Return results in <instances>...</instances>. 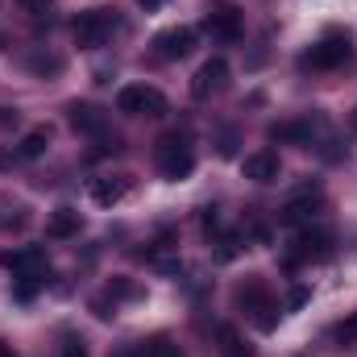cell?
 I'll return each instance as SVG.
<instances>
[{"label":"cell","instance_id":"1","mask_svg":"<svg viewBox=\"0 0 357 357\" xmlns=\"http://www.w3.org/2000/svg\"><path fill=\"white\" fill-rule=\"evenodd\" d=\"M233 299H237L241 312L254 316V324H258L262 333H274V328H278V307H274V299H270V291H266L262 278H245V282L233 291Z\"/></svg>","mask_w":357,"mask_h":357},{"label":"cell","instance_id":"2","mask_svg":"<svg viewBox=\"0 0 357 357\" xmlns=\"http://www.w3.org/2000/svg\"><path fill=\"white\" fill-rule=\"evenodd\" d=\"M158 171H162V178H187L195 171V150L183 133H167L158 142Z\"/></svg>","mask_w":357,"mask_h":357},{"label":"cell","instance_id":"3","mask_svg":"<svg viewBox=\"0 0 357 357\" xmlns=\"http://www.w3.org/2000/svg\"><path fill=\"white\" fill-rule=\"evenodd\" d=\"M349 38L345 33H328L324 42H316L303 59H299V67H307V71H337V67H345L349 63Z\"/></svg>","mask_w":357,"mask_h":357},{"label":"cell","instance_id":"4","mask_svg":"<svg viewBox=\"0 0 357 357\" xmlns=\"http://www.w3.org/2000/svg\"><path fill=\"white\" fill-rule=\"evenodd\" d=\"M116 29H121V21H116L112 8H91V13H84V17L75 21V42H79L84 50H96V46H104Z\"/></svg>","mask_w":357,"mask_h":357},{"label":"cell","instance_id":"5","mask_svg":"<svg viewBox=\"0 0 357 357\" xmlns=\"http://www.w3.org/2000/svg\"><path fill=\"white\" fill-rule=\"evenodd\" d=\"M116 112H129V116H162L167 112V96L158 88H146V84H129L116 96Z\"/></svg>","mask_w":357,"mask_h":357},{"label":"cell","instance_id":"6","mask_svg":"<svg viewBox=\"0 0 357 357\" xmlns=\"http://www.w3.org/2000/svg\"><path fill=\"white\" fill-rule=\"evenodd\" d=\"M333 254V237L328 233H320V229H299V237L291 241V250H287V266H299V262H324Z\"/></svg>","mask_w":357,"mask_h":357},{"label":"cell","instance_id":"7","mask_svg":"<svg viewBox=\"0 0 357 357\" xmlns=\"http://www.w3.org/2000/svg\"><path fill=\"white\" fill-rule=\"evenodd\" d=\"M0 266L17 274H50V262H46V250L42 245H17V250H0Z\"/></svg>","mask_w":357,"mask_h":357},{"label":"cell","instance_id":"8","mask_svg":"<svg viewBox=\"0 0 357 357\" xmlns=\"http://www.w3.org/2000/svg\"><path fill=\"white\" fill-rule=\"evenodd\" d=\"M229 88V63L225 59H208L195 75H191V96L195 100H212Z\"/></svg>","mask_w":357,"mask_h":357},{"label":"cell","instance_id":"9","mask_svg":"<svg viewBox=\"0 0 357 357\" xmlns=\"http://www.w3.org/2000/svg\"><path fill=\"white\" fill-rule=\"evenodd\" d=\"M204 33H212V42H237L241 33H245V25H241V13L237 8H216V13H208L204 17Z\"/></svg>","mask_w":357,"mask_h":357},{"label":"cell","instance_id":"10","mask_svg":"<svg viewBox=\"0 0 357 357\" xmlns=\"http://www.w3.org/2000/svg\"><path fill=\"white\" fill-rule=\"evenodd\" d=\"M67 121H71V129L75 133H88V137H100V133H108V116L96 108V104H67Z\"/></svg>","mask_w":357,"mask_h":357},{"label":"cell","instance_id":"11","mask_svg":"<svg viewBox=\"0 0 357 357\" xmlns=\"http://www.w3.org/2000/svg\"><path fill=\"white\" fill-rule=\"evenodd\" d=\"M133 191V183L129 175H104V178H91V199L100 204V208H116L125 195Z\"/></svg>","mask_w":357,"mask_h":357},{"label":"cell","instance_id":"12","mask_svg":"<svg viewBox=\"0 0 357 357\" xmlns=\"http://www.w3.org/2000/svg\"><path fill=\"white\" fill-rule=\"evenodd\" d=\"M320 208H324L320 191H303L299 199H291V204L282 208V220H287V225H299V229H307V225L320 216Z\"/></svg>","mask_w":357,"mask_h":357},{"label":"cell","instance_id":"13","mask_svg":"<svg viewBox=\"0 0 357 357\" xmlns=\"http://www.w3.org/2000/svg\"><path fill=\"white\" fill-rule=\"evenodd\" d=\"M154 46H158V54H162V59H187V54L195 50V29H187V25L167 29V33H158V38H154Z\"/></svg>","mask_w":357,"mask_h":357},{"label":"cell","instance_id":"14","mask_svg":"<svg viewBox=\"0 0 357 357\" xmlns=\"http://www.w3.org/2000/svg\"><path fill=\"white\" fill-rule=\"evenodd\" d=\"M245 178H254V183H274L278 171H282V162H278V154H270V150H258V154H250L245 158Z\"/></svg>","mask_w":357,"mask_h":357},{"label":"cell","instance_id":"15","mask_svg":"<svg viewBox=\"0 0 357 357\" xmlns=\"http://www.w3.org/2000/svg\"><path fill=\"white\" fill-rule=\"evenodd\" d=\"M79 225H84V216H79L75 208H54V212H50V220H46V237L67 241V237H75V233H79Z\"/></svg>","mask_w":357,"mask_h":357},{"label":"cell","instance_id":"16","mask_svg":"<svg viewBox=\"0 0 357 357\" xmlns=\"http://www.w3.org/2000/svg\"><path fill=\"white\" fill-rule=\"evenodd\" d=\"M216 341H220V354L225 357H254L250 345L241 341V333H237L233 324H220V328H216Z\"/></svg>","mask_w":357,"mask_h":357},{"label":"cell","instance_id":"17","mask_svg":"<svg viewBox=\"0 0 357 357\" xmlns=\"http://www.w3.org/2000/svg\"><path fill=\"white\" fill-rule=\"evenodd\" d=\"M46 146H50V133H46V129H29V133L21 137V146H17V154H21L25 162H33V158L46 154Z\"/></svg>","mask_w":357,"mask_h":357},{"label":"cell","instance_id":"18","mask_svg":"<svg viewBox=\"0 0 357 357\" xmlns=\"http://www.w3.org/2000/svg\"><path fill=\"white\" fill-rule=\"evenodd\" d=\"M212 245H216V262H233V258L241 254V237H237V233H220Z\"/></svg>","mask_w":357,"mask_h":357},{"label":"cell","instance_id":"19","mask_svg":"<svg viewBox=\"0 0 357 357\" xmlns=\"http://www.w3.org/2000/svg\"><path fill=\"white\" fill-rule=\"evenodd\" d=\"M29 71H33V75H59V71H63V59H59V54H33V59H29Z\"/></svg>","mask_w":357,"mask_h":357},{"label":"cell","instance_id":"20","mask_svg":"<svg viewBox=\"0 0 357 357\" xmlns=\"http://www.w3.org/2000/svg\"><path fill=\"white\" fill-rule=\"evenodd\" d=\"M137 357H183L178 354V345H171L167 337H158V341H150V345H142V349H133Z\"/></svg>","mask_w":357,"mask_h":357},{"label":"cell","instance_id":"21","mask_svg":"<svg viewBox=\"0 0 357 357\" xmlns=\"http://www.w3.org/2000/svg\"><path fill=\"white\" fill-rule=\"evenodd\" d=\"M104 291H108V295H112L116 303H121V299H137V295H142V291H137V287H133L129 278H112V282H108Z\"/></svg>","mask_w":357,"mask_h":357},{"label":"cell","instance_id":"22","mask_svg":"<svg viewBox=\"0 0 357 357\" xmlns=\"http://www.w3.org/2000/svg\"><path fill=\"white\" fill-rule=\"evenodd\" d=\"M91 312H96L100 320H112V316H116V299L104 291V295H96V299H91Z\"/></svg>","mask_w":357,"mask_h":357},{"label":"cell","instance_id":"23","mask_svg":"<svg viewBox=\"0 0 357 357\" xmlns=\"http://www.w3.org/2000/svg\"><path fill=\"white\" fill-rule=\"evenodd\" d=\"M333 337H337L341 345H357V316H349V320H341V324L333 328Z\"/></svg>","mask_w":357,"mask_h":357},{"label":"cell","instance_id":"24","mask_svg":"<svg viewBox=\"0 0 357 357\" xmlns=\"http://www.w3.org/2000/svg\"><path fill=\"white\" fill-rule=\"evenodd\" d=\"M54 357H88L84 337H63V345H59V354H54Z\"/></svg>","mask_w":357,"mask_h":357},{"label":"cell","instance_id":"25","mask_svg":"<svg viewBox=\"0 0 357 357\" xmlns=\"http://www.w3.org/2000/svg\"><path fill=\"white\" fill-rule=\"evenodd\" d=\"M307 295H312L307 287H291V295H287V307H291V312H295V307H303V303H307Z\"/></svg>","mask_w":357,"mask_h":357},{"label":"cell","instance_id":"26","mask_svg":"<svg viewBox=\"0 0 357 357\" xmlns=\"http://www.w3.org/2000/svg\"><path fill=\"white\" fill-rule=\"evenodd\" d=\"M220 229V212L216 208H204V233H216Z\"/></svg>","mask_w":357,"mask_h":357},{"label":"cell","instance_id":"27","mask_svg":"<svg viewBox=\"0 0 357 357\" xmlns=\"http://www.w3.org/2000/svg\"><path fill=\"white\" fill-rule=\"evenodd\" d=\"M17 4H21V8H29V13H42L50 0H17Z\"/></svg>","mask_w":357,"mask_h":357},{"label":"cell","instance_id":"28","mask_svg":"<svg viewBox=\"0 0 357 357\" xmlns=\"http://www.w3.org/2000/svg\"><path fill=\"white\" fill-rule=\"evenodd\" d=\"M17 121V108H0V125H13Z\"/></svg>","mask_w":357,"mask_h":357},{"label":"cell","instance_id":"29","mask_svg":"<svg viewBox=\"0 0 357 357\" xmlns=\"http://www.w3.org/2000/svg\"><path fill=\"white\" fill-rule=\"evenodd\" d=\"M17 158H21V154H8V150H0V167H13Z\"/></svg>","mask_w":357,"mask_h":357},{"label":"cell","instance_id":"30","mask_svg":"<svg viewBox=\"0 0 357 357\" xmlns=\"http://www.w3.org/2000/svg\"><path fill=\"white\" fill-rule=\"evenodd\" d=\"M137 4H142V8H146V13H154V8H162V4H167V0H137Z\"/></svg>","mask_w":357,"mask_h":357},{"label":"cell","instance_id":"31","mask_svg":"<svg viewBox=\"0 0 357 357\" xmlns=\"http://www.w3.org/2000/svg\"><path fill=\"white\" fill-rule=\"evenodd\" d=\"M0 357H13V345H4V341H0Z\"/></svg>","mask_w":357,"mask_h":357},{"label":"cell","instance_id":"32","mask_svg":"<svg viewBox=\"0 0 357 357\" xmlns=\"http://www.w3.org/2000/svg\"><path fill=\"white\" fill-rule=\"evenodd\" d=\"M354 125H357V112H354Z\"/></svg>","mask_w":357,"mask_h":357}]
</instances>
